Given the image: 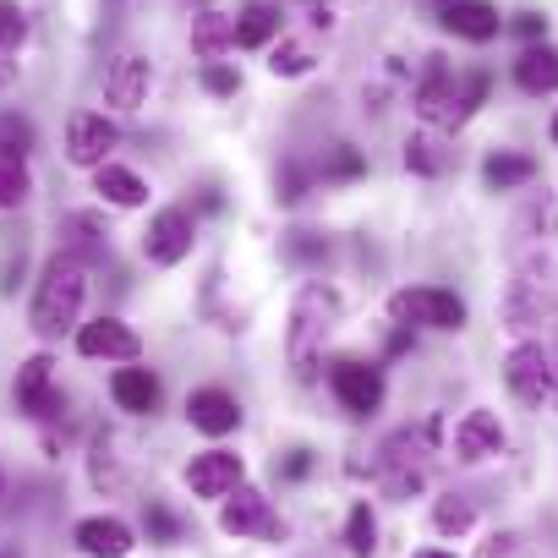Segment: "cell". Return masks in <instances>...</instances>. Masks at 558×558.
Segmentation results:
<instances>
[{"label": "cell", "instance_id": "1", "mask_svg": "<svg viewBox=\"0 0 558 558\" xmlns=\"http://www.w3.org/2000/svg\"><path fill=\"white\" fill-rule=\"evenodd\" d=\"M83 296H88V263L72 252H56L39 274V291H34V329L45 340L66 335L83 313Z\"/></svg>", "mask_w": 558, "mask_h": 558}, {"label": "cell", "instance_id": "2", "mask_svg": "<svg viewBox=\"0 0 558 558\" xmlns=\"http://www.w3.org/2000/svg\"><path fill=\"white\" fill-rule=\"evenodd\" d=\"M340 324V296L329 286H307L296 296V313H291V335H286V356L296 367V378H313L318 356H324V340L335 335Z\"/></svg>", "mask_w": 558, "mask_h": 558}, {"label": "cell", "instance_id": "3", "mask_svg": "<svg viewBox=\"0 0 558 558\" xmlns=\"http://www.w3.org/2000/svg\"><path fill=\"white\" fill-rule=\"evenodd\" d=\"M438 454V416L422 427H400L384 449H378V482L389 498H411L427 482V465Z\"/></svg>", "mask_w": 558, "mask_h": 558}, {"label": "cell", "instance_id": "4", "mask_svg": "<svg viewBox=\"0 0 558 558\" xmlns=\"http://www.w3.org/2000/svg\"><path fill=\"white\" fill-rule=\"evenodd\" d=\"M514 400H525L531 411H558V351L547 345H514L509 351V367H504Z\"/></svg>", "mask_w": 558, "mask_h": 558}, {"label": "cell", "instance_id": "5", "mask_svg": "<svg viewBox=\"0 0 558 558\" xmlns=\"http://www.w3.org/2000/svg\"><path fill=\"white\" fill-rule=\"evenodd\" d=\"M389 313H395L400 324H427V329H465V302H460L454 291H433V286H422V291H400V296L389 302Z\"/></svg>", "mask_w": 558, "mask_h": 558}, {"label": "cell", "instance_id": "6", "mask_svg": "<svg viewBox=\"0 0 558 558\" xmlns=\"http://www.w3.org/2000/svg\"><path fill=\"white\" fill-rule=\"evenodd\" d=\"M192 241H197V219H192V208H159L154 214V225H148V235H143V252H148V263H181L186 252H192Z\"/></svg>", "mask_w": 558, "mask_h": 558}, {"label": "cell", "instance_id": "7", "mask_svg": "<svg viewBox=\"0 0 558 558\" xmlns=\"http://www.w3.org/2000/svg\"><path fill=\"white\" fill-rule=\"evenodd\" d=\"M329 389H335V400H340L351 416H373V411L384 405V373L367 367V362H335Z\"/></svg>", "mask_w": 558, "mask_h": 558}, {"label": "cell", "instance_id": "8", "mask_svg": "<svg viewBox=\"0 0 558 558\" xmlns=\"http://www.w3.org/2000/svg\"><path fill=\"white\" fill-rule=\"evenodd\" d=\"M411 99H416V116H422V121H433V126H454V121H460V83L449 77V66H444V61H433V66H427V77L416 83V94H411Z\"/></svg>", "mask_w": 558, "mask_h": 558}, {"label": "cell", "instance_id": "9", "mask_svg": "<svg viewBox=\"0 0 558 558\" xmlns=\"http://www.w3.org/2000/svg\"><path fill=\"white\" fill-rule=\"evenodd\" d=\"M77 351L94 356V362H137L143 340H137L121 318H94V324L77 329Z\"/></svg>", "mask_w": 558, "mask_h": 558}, {"label": "cell", "instance_id": "10", "mask_svg": "<svg viewBox=\"0 0 558 558\" xmlns=\"http://www.w3.org/2000/svg\"><path fill=\"white\" fill-rule=\"evenodd\" d=\"M116 126L105 121V116H94V110H83V116H72V126H66V159L72 165H105V154L116 148Z\"/></svg>", "mask_w": 558, "mask_h": 558}, {"label": "cell", "instance_id": "11", "mask_svg": "<svg viewBox=\"0 0 558 558\" xmlns=\"http://www.w3.org/2000/svg\"><path fill=\"white\" fill-rule=\"evenodd\" d=\"M186 482H192L197 498H230V493L241 487V454L208 449V454H197V460L186 465Z\"/></svg>", "mask_w": 558, "mask_h": 558}, {"label": "cell", "instance_id": "12", "mask_svg": "<svg viewBox=\"0 0 558 558\" xmlns=\"http://www.w3.org/2000/svg\"><path fill=\"white\" fill-rule=\"evenodd\" d=\"M105 99H110L116 110H137V105L148 99V61H143L137 50H121V56L110 61V72H105Z\"/></svg>", "mask_w": 558, "mask_h": 558}, {"label": "cell", "instance_id": "13", "mask_svg": "<svg viewBox=\"0 0 558 558\" xmlns=\"http://www.w3.org/2000/svg\"><path fill=\"white\" fill-rule=\"evenodd\" d=\"M498 449H504V422H498L493 411H471V416L454 427V460L476 465V460H487V454H498Z\"/></svg>", "mask_w": 558, "mask_h": 558}, {"label": "cell", "instance_id": "14", "mask_svg": "<svg viewBox=\"0 0 558 558\" xmlns=\"http://www.w3.org/2000/svg\"><path fill=\"white\" fill-rule=\"evenodd\" d=\"M50 356H34V362H23V373H17V405L28 411V416H56L61 411V395H56V378H50Z\"/></svg>", "mask_w": 558, "mask_h": 558}, {"label": "cell", "instance_id": "15", "mask_svg": "<svg viewBox=\"0 0 558 558\" xmlns=\"http://www.w3.org/2000/svg\"><path fill=\"white\" fill-rule=\"evenodd\" d=\"M186 416H192V427H197V433L225 438V433H235L241 405H235V395H225V389H197V395L186 400Z\"/></svg>", "mask_w": 558, "mask_h": 558}, {"label": "cell", "instance_id": "16", "mask_svg": "<svg viewBox=\"0 0 558 558\" xmlns=\"http://www.w3.org/2000/svg\"><path fill=\"white\" fill-rule=\"evenodd\" d=\"M444 28L454 34V39H471V45H487V39H498V12L487 7V0H449L444 7Z\"/></svg>", "mask_w": 558, "mask_h": 558}, {"label": "cell", "instance_id": "17", "mask_svg": "<svg viewBox=\"0 0 558 558\" xmlns=\"http://www.w3.org/2000/svg\"><path fill=\"white\" fill-rule=\"evenodd\" d=\"M219 525H225L230 536H268V531H274L268 498H263L257 487H235L230 504H225V514H219Z\"/></svg>", "mask_w": 558, "mask_h": 558}, {"label": "cell", "instance_id": "18", "mask_svg": "<svg viewBox=\"0 0 558 558\" xmlns=\"http://www.w3.org/2000/svg\"><path fill=\"white\" fill-rule=\"evenodd\" d=\"M77 547L88 558H126L132 553V525L116 520V514H94V520L77 525Z\"/></svg>", "mask_w": 558, "mask_h": 558}, {"label": "cell", "instance_id": "19", "mask_svg": "<svg viewBox=\"0 0 558 558\" xmlns=\"http://www.w3.org/2000/svg\"><path fill=\"white\" fill-rule=\"evenodd\" d=\"M110 395H116V405H121V411L148 416V411L159 405V378H154L148 367H121V373L110 378Z\"/></svg>", "mask_w": 558, "mask_h": 558}, {"label": "cell", "instance_id": "20", "mask_svg": "<svg viewBox=\"0 0 558 558\" xmlns=\"http://www.w3.org/2000/svg\"><path fill=\"white\" fill-rule=\"evenodd\" d=\"M61 252H72V257H83L88 268L105 257V235H99V219L94 214H66L61 219Z\"/></svg>", "mask_w": 558, "mask_h": 558}, {"label": "cell", "instance_id": "21", "mask_svg": "<svg viewBox=\"0 0 558 558\" xmlns=\"http://www.w3.org/2000/svg\"><path fill=\"white\" fill-rule=\"evenodd\" d=\"M514 83H520L525 94H553V88H558V50L531 45V50L514 61Z\"/></svg>", "mask_w": 558, "mask_h": 558}, {"label": "cell", "instance_id": "22", "mask_svg": "<svg viewBox=\"0 0 558 558\" xmlns=\"http://www.w3.org/2000/svg\"><path fill=\"white\" fill-rule=\"evenodd\" d=\"M192 50H197L203 61H219L225 50H235V17H225V12H203L197 28H192Z\"/></svg>", "mask_w": 558, "mask_h": 558}, {"label": "cell", "instance_id": "23", "mask_svg": "<svg viewBox=\"0 0 558 558\" xmlns=\"http://www.w3.org/2000/svg\"><path fill=\"white\" fill-rule=\"evenodd\" d=\"M274 34H279V7H268V0H252V7L235 17V45L241 50H263Z\"/></svg>", "mask_w": 558, "mask_h": 558}, {"label": "cell", "instance_id": "24", "mask_svg": "<svg viewBox=\"0 0 558 558\" xmlns=\"http://www.w3.org/2000/svg\"><path fill=\"white\" fill-rule=\"evenodd\" d=\"M482 175H487L493 192H514V186L536 181V159H531V154H493V159L482 165Z\"/></svg>", "mask_w": 558, "mask_h": 558}, {"label": "cell", "instance_id": "25", "mask_svg": "<svg viewBox=\"0 0 558 558\" xmlns=\"http://www.w3.org/2000/svg\"><path fill=\"white\" fill-rule=\"evenodd\" d=\"M99 192H105V203H116V208H137V203L148 197L143 175H132V170H121V165H99Z\"/></svg>", "mask_w": 558, "mask_h": 558}, {"label": "cell", "instance_id": "26", "mask_svg": "<svg viewBox=\"0 0 558 558\" xmlns=\"http://www.w3.org/2000/svg\"><path fill=\"white\" fill-rule=\"evenodd\" d=\"M23 39H28V17H23V7L17 0H0V83L12 77V56L23 50Z\"/></svg>", "mask_w": 558, "mask_h": 558}, {"label": "cell", "instance_id": "27", "mask_svg": "<svg viewBox=\"0 0 558 558\" xmlns=\"http://www.w3.org/2000/svg\"><path fill=\"white\" fill-rule=\"evenodd\" d=\"M471 520H476V509H471V498H460V493H449V498H438V504H433V525H438L444 536L471 531Z\"/></svg>", "mask_w": 558, "mask_h": 558}, {"label": "cell", "instance_id": "28", "mask_svg": "<svg viewBox=\"0 0 558 558\" xmlns=\"http://www.w3.org/2000/svg\"><path fill=\"white\" fill-rule=\"evenodd\" d=\"M28 203V165L17 154H0V208Z\"/></svg>", "mask_w": 558, "mask_h": 558}, {"label": "cell", "instance_id": "29", "mask_svg": "<svg viewBox=\"0 0 558 558\" xmlns=\"http://www.w3.org/2000/svg\"><path fill=\"white\" fill-rule=\"evenodd\" d=\"M318 175H324V181H356V175H367V159H362L351 143H335L329 159L318 165Z\"/></svg>", "mask_w": 558, "mask_h": 558}, {"label": "cell", "instance_id": "30", "mask_svg": "<svg viewBox=\"0 0 558 558\" xmlns=\"http://www.w3.org/2000/svg\"><path fill=\"white\" fill-rule=\"evenodd\" d=\"M345 547H351L356 558H373V547H378V525H373V509H367V504L351 509V520H345Z\"/></svg>", "mask_w": 558, "mask_h": 558}, {"label": "cell", "instance_id": "31", "mask_svg": "<svg viewBox=\"0 0 558 558\" xmlns=\"http://www.w3.org/2000/svg\"><path fill=\"white\" fill-rule=\"evenodd\" d=\"M268 66H274V77H307L313 72V50L307 45H274Z\"/></svg>", "mask_w": 558, "mask_h": 558}, {"label": "cell", "instance_id": "32", "mask_svg": "<svg viewBox=\"0 0 558 558\" xmlns=\"http://www.w3.org/2000/svg\"><path fill=\"white\" fill-rule=\"evenodd\" d=\"M28 148H34V126L7 110V116H0V154H17V159H23Z\"/></svg>", "mask_w": 558, "mask_h": 558}, {"label": "cell", "instance_id": "33", "mask_svg": "<svg viewBox=\"0 0 558 558\" xmlns=\"http://www.w3.org/2000/svg\"><path fill=\"white\" fill-rule=\"evenodd\" d=\"M405 165H411L416 175H438V170H444V154H438L433 137H411V143H405Z\"/></svg>", "mask_w": 558, "mask_h": 558}, {"label": "cell", "instance_id": "34", "mask_svg": "<svg viewBox=\"0 0 558 558\" xmlns=\"http://www.w3.org/2000/svg\"><path fill=\"white\" fill-rule=\"evenodd\" d=\"M143 520H148V536L154 542H175L181 536V525H175V514L159 504V498H148V509H143Z\"/></svg>", "mask_w": 558, "mask_h": 558}, {"label": "cell", "instance_id": "35", "mask_svg": "<svg viewBox=\"0 0 558 558\" xmlns=\"http://www.w3.org/2000/svg\"><path fill=\"white\" fill-rule=\"evenodd\" d=\"M203 88L225 99V94L241 88V77H235V66H225V61H203Z\"/></svg>", "mask_w": 558, "mask_h": 558}, {"label": "cell", "instance_id": "36", "mask_svg": "<svg viewBox=\"0 0 558 558\" xmlns=\"http://www.w3.org/2000/svg\"><path fill=\"white\" fill-rule=\"evenodd\" d=\"M302 192H307V170L286 165V175H279V203H302Z\"/></svg>", "mask_w": 558, "mask_h": 558}, {"label": "cell", "instance_id": "37", "mask_svg": "<svg viewBox=\"0 0 558 558\" xmlns=\"http://www.w3.org/2000/svg\"><path fill=\"white\" fill-rule=\"evenodd\" d=\"M94 482H99V487H116V482H121V471L110 465V438L94 444Z\"/></svg>", "mask_w": 558, "mask_h": 558}, {"label": "cell", "instance_id": "38", "mask_svg": "<svg viewBox=\"0 0 558 558\" xmlns=\"http://www.w3.org/2000/svg\"><path fill=\"white\" fill-rule=\"evenodd\" d=\"M291 252H296V257H324V252H329V241H318V235H307V230H296V241H291Z\"/></svg>", "mask_w": 558, "mask_h": 558}, {"label": "cell", "instance_id": "39", "mask_svg": "<svg viewBox=\"0 0 558 558\" xmlns=\"http://www.w3.org/2000/svg\"><path fill=\"white\" fill-rule=\"evenodd\" d=\"M514 34H520V39H542V34H547V17H536V12H525V17L514 23Z\"/></svg>", "mask_w": 558, "mask_h": 558}, {"label": "cell", "instance_id": "40", "mask_svg": "<svg viewBox=\"0 0 558 558\" xmlns=\"http://www.w3.org/2000/svg\"><path fill=\"white\" fill-rule=\"evenodd\" d=\"M514 553V536H493L487 547H482V558H509Z\"/></svg>", "mask_w": 558, "mask_h": 558}, {"label": "cell", "instance_id": "41", "mask_svg": "<svg viewBox=\"0 0 558 558\" xmlns=\"http://www.w3.org/2000/svg\"><path fill=\"white\" fill-rule=\"evenodd\" d=\"M313 471V460H307V449H296L291 460H286V476H307Z\"/></svg>", "mask_w": 558, "mask_h": 558}, {"label": "cell", "instance_id": "42", "mask_svg": "<svg viewBox=\"0 0 558 558\" xmlns=\"http://www.w3.org/2000/svg\"><path fill=\"white\" fill-rule=\"evenodd\" d=\"M405 351H411V335L395 329V335H389V356H405Z\"/></svg>", "mask_w": 558, "mask_h": 558}, {"label": "cell", "instance_id": "43", "mask_svg": "<svg viewBox=\"0 0 558 558\" xmlns=\"http://www.w3.org/2000/svg\"><path fill=\"white\" fill-rule=\"evenodd\" d=\"M416 558H454V553H444V547H427V553H416Z\"/></svg>", "mask_w": 558, "mask_h": 558}, {"label": "cell", "instance_id": "44", "mask_svg": "<svg viewBox=\"0 0 558 558\" xmlns=\"http://www.w3.org/2000/svg\"><path fill=\"white\" fill-rule=\"evenodd\" d=\"M553 143H558V116H553Z\"/></svg>", "mask_w": 558, "mask_h": 558}, {"label": "cell", "instance_id": "45", "mask_svg": "<svg viewBox=\"0 0 558 558\" xmlns=\"http://www.w3.org/2000/svg\"><path fill=\"white\" fill-rule=\"evenodd\" d=\"M0 487H7V482H0Z\"/></svg>", "mask_w": 558, "mask_h": 558}]
</instances>
